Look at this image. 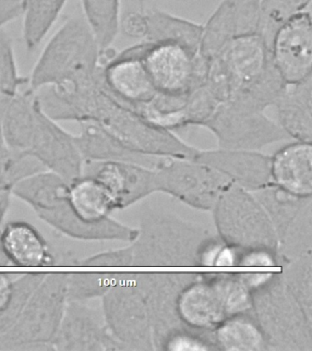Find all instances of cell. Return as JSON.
<instances>
[{"label": "cell", "mask_w": 312, "mask_h": 351, "mask_svg": "<svg viewBox=\"0 0 312 351\" xmlns=\"http://www.w3.org/2000/svg\"><path fill=\"white\" fill-rule=\"evenodd\" d=\"M100 49L84 16L67 19L54 33L35 63L29 86L43 87L98 70Z\"/></svg>", "instance_id": "obj_1"}, {"label": "cell", "mask_w": 312, "mask_h": 351, "mask_svg": "<svg viewBox=\"0 0 312 351\" xmlns=\"http://www.w3.org/2000/svg\"><path fill=\"white\" fill-rule=\"evenodd\" d=\"M141 57L158 93L188 95L204 84L209 62L177 44L143 40Z\"/></svg>", "instance_id": "obj_2"}, {"label": "cell", "mask_w": 312, "mask_h": 351, "mask_svg": "<svg viewBox=\"0 0 312 351\" xmlns=\"http://www.w3.org/2000/svg\"><path fill=\"white\" fill-rule=\"evenodd\" d=\"M142 43L117 53L99 66L101 84L109 95L136 111L158 95L141 57Z\"/></svg>", "instance_id": "obj_3"}, {"label": "cell", "mask_w": 312, "mask_h": 351, "mask_svg": "<svg viewBox=\"0 0 312 351\" xmlns=\"http://www.w3.org/2000/svg\"><path fill=\"white\" fill-rule=\"evenodd\" d=\"M271 59L286 84L311 78L312 21L309 11L296 14L276 33Z\"/></svg>", "instance_id": "obj_4"}, {"label": "cell", "mask_w": 312, "mask_h": 351, "mask_svg": "<svg viewBox=\"0 0 312 351\" xmlns=\"http://www.w3.org/2000/svg\"><path fill=\"white\" fill-rule=\"evenodd\" d=\"M202 126L212 131L223 144L234 147L259 145L289 136L264 112L238 109L228 104H221Z\"/></svg>", "instance_id": "obj_5"}, {"label": "cell", "mask_w": 312, "mask_h": 351, "mask_svg": "<svg viewBox=\"0 0 312 351\" xmlns=\"http://www.w3.org/2000/svg\"><path fill=\"white\" fill-rule=\"evenodd\" d=\"M246 302L245 291L237 285H198L183 293L180 310L189 323L207 326L245 308Z\"/></svg>", "instance_id": "obj_6"}, {"label": "cell", "mask_w": 312, "mask_h": 351, "mask_svg": "<svg viewBox=\"0 0 312 351\" xmlns=\"http://www.w3.org/2000/svg\"><path fill=\"white\" fill-rule=\"evenodd\" d=\"M220 56L231 77L232 95L264 75L273 63L270 49L257 33L234 38Z\"/></svg>", "instance_id": "obj_7"}, {"label": "cell", "mask_w": 312, "mask_h": 351, "mask_svg": "<svg viewBox=\"0 0 312 351\" xmlns=\"http://www.w3.org/2000/svg\"><path fill=\"white\" fill-rule=\"evenodd\" d=\"M278 125L298 141L311 143L312 77L298 84H287L275 104Z\"/></svg>", "instance_id": "obj_8"}, {"label": "cell", "mask_w": 312, "mask_h": 351, "mask_svg": "<svg viewBox=\"0 0 312 351\" xmlns=\"http://www.w3.org/2000/svg\"><path fill=\"white\" fill-rule=\"evenodd\" d=\"M274 180L285 191L300 196L312 192L311 143L298 141L282 148L271 163Z\"/></svg>", "instance_id": "obj_9"}, {"label": "cell", "mask_w": 312, "mask_h": 351, "mask_svg": "<svg viewBox=\"0 0 312 351\" xmlns=\"http://www.w3.org/2000/svg\"><path fill=\"white\" fill-rule=\"evenodd\" d=\"M37 98V96H36ZM76 139L68 134L59 122L53 119L36 104V121L32 144L36 152L46 160L62 170L75 166Z\"/></svg>", "instance_id": "obj_10"}, {"label": "cell", "mask_w": 312, "mask_h": 351, "mask_svg": "<svg viewBox=\"0 0 312 351\" xmlns=\"http://www.w3.org/2000/svg\"><path fill=\"white\" fill-rule=\"evenodd\" d=\"M36 93L28 84L9 101L0 115L2 140L12 147L32 144L36 121Z\"/></svg>", "instance_id": "obj_11"}, {"label": "cell", "mask_w": 312, "mask_h": 351, "mask_svg": "<svg viewBox=\"0 0 312 351\" xmlns=\"http://www.w3.org/2000/svg\"><path fill=\"white\" fill-rule=\"evenodd\" d=\"M145 13L149 23V32L145 40L177 44L191 53H199L202 25L160 10H147Z\"/></svg>", "instance_id": "obj_12"}, {"label": "cell", "mask_w": 312, "mask_h": 351, "mask_svg": "<svg viewBox=\"0 0 312 351\" xmlns=\"http://www.w3.org/2000/svg\"><path fill=\"white\" fill-rule=\"evenodd\" d=\"M1 244L7 256L19 265H42L50 258L39 233L23 222L8 225L2 234Z\"/></svg>", "instance_id": "obj_13"}, {"label": "cell", "mask_w": 312, "mask_h": 351, "mask_svg": "<svg viewBox=\"0 0 312 351\" xmlns=\"http://www.w3.org/2000/svg\"><path fill=\"white\" fill-rule=\"evenodd\" d=\"M237 37L234 2L232 0H221L207 23L202 26L199 54L210 62L220 56Z\"/></svg>", "instance_id": "obj_14"}, {"label": "cell", "mask_w": 312, "mask_h": 351, "mask_svg": "<svg viewBox=\"0 0 312 351\" xmlns=\"http://www.w3.org/2000/svg\"><path fill=\"white\" fill-rule=\"evenodd\" d=\"M68 0H24L23 36L27 49L34 51L56 24Z\"/></svg>", "instance_id": "obj_15"}, {"label": "cell", "mask_w": 312, "mask_h": 351, "mask_svg": "<svg viewBox=\"0 0 312 351\" xmlns=\"http://www.w3.org/2000/svg\"><path fill=\"white\" fill-rule=\"evenodd\" d=\"M71 206L84 221H99L113 205L115 197L97 178H84L73 184L69 191Z\"/></svg>", "instance_id": "obj_16"}, {"label": "cell", "mask_w": 312, "mask_h": 351, "mask_svg": "<svg viewBox=\"0 0 312 351\" xmlns=\"http://www.w3.org/2000/svg\"><path fill=\"white\" fill-rule=\"evenodd\" d=\"M84 19L100 51L111 48L120 30V0H81Z\"/></svg>", "instance_id": "obj_17"}, {"label": "cell", "mask_w": 312, "mask_h": 351, "mask_svg": "<svg viewBox=\"0 0 312 351\" xmlns=\"http://www.w3.org/2000/svg\"><path fill=\"white\" fill-rule=\"evenodd\" d=\"M311 0H260L257 34L270 49L273 38L287 21L306 10Z\"/></svg>", "instance_id": "obj_18"}, {"label": "cell", "mask_w": 312, "mask_h": 351, "mask_svg": "<svg viewBox=\"0 0 312 351\" xmlns=\"http://www.w3.org/2000/svg\"><path fill=\"white\" fill-rule=\"evenodd\" d=\"M28 82V78L19 71L12 37L4 29H0V115Z\"/></svg>", "instance_id": "obj_19"}, {"label": "cell", "mask_w": 312, "mask_h": 351, "mask_svg": "<svg viewBox=\"0 0 312 351\" xmlns=\"http://www.w3.org/2000/svg\"><path fill=\"white\" fill-rule=\"evenodd\" d=\"M80 134L76 137V144L94 156H125V154L139 153L111 133L108 129L95 121L79 123Z\"/></svg>", "instance_id": "obj_20"}, {"label": "cell", "mask_w": 312, "mask_h": 351, "mask_svg": "<svg viewBox=\"0 0 312 351\" xmlns=\"http://www.w3.org/2000/svg\"><path fill=\"white\" fill-rule=\"evenodd\" d=\"M218 340L227 350H259L262 337L257 329L245 321H231L218 331Z\"/></svg>", "instance_id": "obj_21"}, {"label": "cell", "mask_w": 312, "mask_h": 351, "mask_svg": "<svg viewBox=\"0 0 312 351\" xmlns=\"http://www.w3.org/2000/svg\"><path fill=\"white\" fill-rule=\"evenodd\" d=\"M221 106L204 84L189 93L183 109L184 126H202Z\"/></svg>", "instance_id": "obj_22"}, {"label": "cell", "mask_w": 312, "mask_h": 351, "mask_svg": "<svg viewBox=\"0 0 312 351\" xmlns=\"http://www.w3.org/2000/svg\"><path fill=\"white\" fill-rule=\"evenodd\" d=\"M204 85L221 104H226L231 97V77L221 56L210 60Z\"/></svg>", "instance_id": "obj_23"}, {"label": "cell", "mask_w": 312, "mask_h": 351, "mask_svg": "<svg viewBox=\"0 0 312 351\" xmlns=\"http://www.w3.org/2000/svg\"><path fill=\"white\" fill-rule=\"evenodd\" d=\"M237 37L257 32L260 0H232Z\"/></svg>", "instance_id": "obj_24"}, {"label": "cell", "mask_w": 312, "mask_h": 351, "mask_svg": "<svg viewBox=\"0 0 312 351\" xmlns=\"http://www.w3.org/2000/svg\"><path fill=\"white\" fill-rule=\"evenodd\" d=\"M120 29L128 37L146 40L149 32V23L146 13L131 11L120 19Z\"/></svg>", "instance_id": "obj_25"}, {"label": "cell", "mask_w": 312, "mask_h": 351, "mask_svg": "<svg viewBox=\"0 0 312 351\" xmlns=\"http://www.w3.org/2000/svg\"><path fill=\"white\" fill-rule=\"evenodd\" d=\"M24 0H0V29L23 16Z\"/></svg>", "instance_id": "obj_26"}, {"label": "cell", "mask_w": 312, "mask_h": 351, "mask_svg": "<svg viewBox=\"0 0 312 351\" xmlns=\"http://www.w3.org/2000/svg\"><path fill=\"white\" fill-rule=\"evenodd\" d=\"M12 296V285L9 278L0 274V312L3 311L9 306Z\"/></svg>", "instance_id": "obj_27"}, {"label": "cell", "mask_w": 312, "mask_h": 351, "mask_svg": "<svg viewBox=\"0 0 312 351\" xmlns=\"http://www.w3.org/2000/svg\"><path fill=\"white\" fill-rule=\"evenodd\" d=\"M172 350H202L204 348L200 343L187 337H176L169 344Z\"/></svg>", "instance_id": "obj_28"}, {"label": "cell", "mask_w": 312, "mask_h": 351, "mask_svg": "<svg viewBox=\"0 0 312 351\" xmlns=\"http://www.w3.org/2000/svg\"><path fill=\"white\" fill-rule=\"evenodd\" d=\"M2 221V215H1V210H0V224H1Z\"/></svg>", "instance_id": "obj_29"}, {"label": "cell", "mask_w": 312, "mask_h": 351, "mask_svg": "<svg viewBox=\"0 0 312 351\" xmlns=\"http://www.w3.org/2000/svg\"><path fill=\"white\" fill-rule=\"evenodd\" d=\"M2 137H1V130H0V141H1Z\"/></svg>", "instance_id": "obj_30"}]
</instances>
